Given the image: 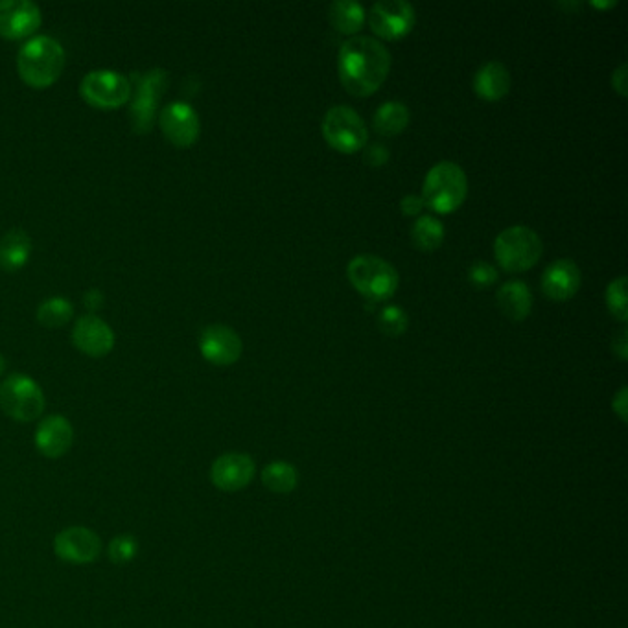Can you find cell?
<instances>
[{
	"instance_id": "5bb4252c",
	"label": "cell",
	"mask_w": 628,
	"mask_h": 628,
	"mask_svg": "<svg viewBox=\"0 0 628 628\" xmlns=\"http://www.w3.org/2000/svg\"><path fill=\"white\" fill-rule=\"evenodd\" d=\"M43 24L41 8L32 0H0V37L30 39Z\"/></svg>"
},
{
	"instance_id": "e575fe53",
	"label": "cell",
	"mask_w": 628,
	"mask_h": 628,
	"mask_svg": "<svg viewBox=\"0 0 628 628\" xmlns=\"http://www.w3.org/2000/svg\"><path fill=\"white\" fill-rule=\"evenodd\" d=\"M83 304H85V308H87V310L96 312V310L104 304V295H102V291L98 290V288L85 291V295H83Z\"/></svg>"
},
{
	"instance_id": "8fae6325",
	"label": "cell",
	"mask_w": 628,
	"mask_h": 628,
	"mask_svg": "<svg viewBox=\"0 0 628 628\" xmlns=\"http://www.w3.org/2000/svg\"><path fill=\"white\" fill-rule=\"evenodd\" d=\"M54 553L69 564H91L102 553V538L89 527L72 525L54 538Z\"/></svg>"
},
{
	"instance_id": "52a82bcc",
	"label": "cell",
	"mask_w": 628,
	"mask_h": 628,
	"mask_svg": "<svg viewBox=\"0 0 628 628\" xmlns=\"http://www.w3.org/2000/svg\"><path fill=\"white\" fill-rule=\"evenodd\" d=\"M47 406L41 385L28 374H12L0 384V409L17 422H34Z\"/></svg>"
},
{
	"instance_id": "2e32d148",
	"label": "cell",
	"mask_w": 628,
	"mask_h": 628,
	"mask_svg": "<svg viewBox=\"0 0 628 628\" xmlns=\"http://www.w3.org/2000/svg\"><path fill=\"white\" fill-rule=\"evenodd\" d=\"M255 472V461L249 455L229 452L210 466V481L221 492H238L253 481Z\"/></svg>"
},
{
	"instance_id": "7c38bea8",
	"label": "cell",
	"mask_w": 628,
	"mask_h": 628,
	"mask_svg": "<svg viewBox=\"0 0 628 628\" xmlns=\"http://www.w3.org/2000/svg\"><path fill=\"white\" fill-rule=\"evenodd\" d=\"M163 135L177 148L194 146L201 133L198 111L187 102H170L157 117Z\"/></svg>"
},
{
	"instance_id": "d6a6232c",
	"label": "cell",
	"mask_w": 628,
	"mask_h": 628,
	"mask_svg": "<svg viewBox=\"0 0 628 628\" xmlns=\"http://www.w3.org/2000/svg\"><path fill=\"white\" fill-rule=\"evenodd\" d=\"M612 352L616 354L621 361H627L628 358V332L627 328H621L612 339Z\"/></svg>"
},
{
	"instance_id": "603a6c76",
	"label": "cell",
	"mask_w": 628,
	"mask_h": 628,
	"mask_svg": "<svg viewBox=\"0 0 628 628\" xmlns=\"http://www.w3.org/2000/svg\"><path fill=\"white\" fill-rule=\"evenodd\" d=\"M411 113H409L408 105L393 100V102H385L380 105L374 113V129L385 135V137H393L400 135L404 129L408 128Z\"/></svg>"
},
{
	"instance_id": "8992f818",
	"label": "cell",
	"mask_w": 628,
	"mask_h": 628,
	"mask_svg": "<svg viewBox=\"0 0 628 628\" xmlns=\"http://www.w3.org/2000/svg\"><path fill=\"white\" fill-rule=\"evenodd\" d=\"M540 236L524 225L505 229L494 242V256L501 268L509 273H522L535 268L542 256Z\"/></svg>"
},
{
	"instance_id": "3957f363",
	"label": "cell",
	"mask_w": 628,
	"mask_h": 628,
	"mask_svg": "<svg viewBox=\"0 0 628 628\" xmlns=\"http://www.w3.org/2000/svg\"><path fill=\"white\" fill-rule=\"evenodd\" d=\"M131 98H129V122L137 135L152 131L159 117V102L168 87V72L150 69L131 72Z\"/></svg>"
},
{
	"instance_id": "e0dca14e",
	"label": "cell",
	"mask_w": 628,
	"mask_h": 628,
	"mask_svg": "<svg viewBox=\"0 0 628 628\" xmlns=\"http://www.w3.org/2000/svg\"><path fill=\"white\" fill-rule=\"evenodd\" d=\"M35 448L48 459H59L67 455L74 444V428L63 415H48L35 428Z\"/></svg>"
},
{
	"instance_id": "d4e9b609",
	"label": "cell",
	"mask_w": 628,
	"mask_h": 628,
	"mask_svg": "<svg viewBox=\"0 0 628 628\" xmlns=\"http://www.w3.org/2000/svg\"><path fill=\"white\" fill-rule=\"evenodd\" d=\"M297 470L286 461H273L262 470V483L275 494H290L297 487Z\"/></svg>"
},
{
	"instance_id": "277c9868",
	"label": "cell",
	"mask_w": 628,
	"mask_h": 628,
	"mask_svg": "<svg viewBox=\"0 0 628 628\" xmlns=\"http://www.w3.org/2000/svg\"><path fill=\"white\" fill-rule=\"evenodd\" d=\"M468 179L465 170L452 161H442L431 168L422 187L424 205L437 214H450L465 203Z\"/></svg>"
},
{
	"instance_id": "44dd1931",
	"label": "cell",
	"mask_w": 628,
	"mask_h": 628,
	"mask_svg": "<svg viewBox=\"0 0 628 628\" xmlns=\"http://www.w3.org/2000/svg\"><path fill=\"white\" fill-rule=\"evenodd\" d=\"M496 303L503 315L512 321H524L533 310V293L522 280H509L501 284L496 293Z\"/></svg>"
},
{
	"instance_id": "4dcf8cb0",
	"label": "cell",
	"mask_w": 628,
	"mask_h": 628,
	"mask_svg": "<svg viewBox=\"0 0 628 628\" xmlns=\"http://www.w3.org/2000/svg\"><path fill=\"white\" fill-rule=\"evenodd\" d=\"M365 161L367 164H371L374 168L378 166H384L389 161V150L385 148L384 144H371L367 150H365Z\"/></svg>"
},
{
	"instance_id": "7402d4cb",
	"label": "cell",
	"mask_w": 628,
	"mask_h": 628,
	"mask_svg": "<svg viewBox=\"0 0 628 628\" xmlns=\"http://www.w3.org/2000/svg\"><path fill=\"white\" fill-rule=\"evenodd\" d=\"M365 15H367L365 8L354 0H338L332 2L328 8L330 24L345 35L358 34L365 23Z\"/></svg>"
},
{
	"instance_id": "484cf974",
	"label": "cell",
	"mask_w": 628,
	"mask_h": 628,
	"mask_svg": "<svg viewBox=\"0 0 628 628\" xmlns=\"http://www.w3.org/2000/svg\"><path fill=\"white\" fill-rule=\"evenodd\" d=\"M72 317H74V306L65 297H50L37 308V321L47 328L65 326Z\"/></svg>"
},
{
	"instance_id": "d590c367",
	"label": "cell",
	"mask_w": 628,
	"mask_h": 628,
	"mask_svg": "<svg viewBox=\"0 0 628 628\" xmlns=\"http://www.w3.org/2000/svg\"><path fill=\"white\" fill-rule=\"evenodd\" d=\"M612 408L617 413V417L627 422V387H621L619 393H617L614 402H612Z\"/></svg>"
},
{
	"instance_id": "8d00e7d4",
	"label": "cell",
	"mask_w": 628,
	"mask_h": 628,
	"mask_svg": "<svg viewBox=\"0 0 628 628\" xmlns=\"http://www.w3.org/2000/svg\"><path fill=\"white\" fill-rule=\"evenodd\" d=\"M617 2H594L592 6L595 8H612V6H616Z\"/></svg>"
},
{
	"instance_id": "9c48e42d",
	"label": "cell",
	"mask_w": 628,
	"mask_h": 628,
	"mask_svg": "<svg viewBox=\"0 0 628 628\" xmlns=\"http://www.w3.org/2000/svg\"><path fill=\"white\" fill-rule=\"evenodd\" d=\"M80 94L87 104L98 109H118L131 98V82L117 70H91L83 76Z\"/></svg>"
},
{
	"instance_id": "f1b7e54d",
	"label": "cell",
	"mask_w": 628,
	"mask_h": 628,
	"mask_svg": "<svg viewBox=\"0 0 628 628\" xmlns=\"http://www.w3.org/2000/svg\"><path fill=\"white\" fill-rule=\"evenodd\" d=\"M140 544L139 540L133 535H118L109 542L107 546V557L117 564V566H124L129 564L131 560L137 559L139 555Z\"/></svg>"
},
{
	"instance_id": "83f0119b",
	"label": "cell",
	"mask_w": 628,
	"mask_h": 628,
	"mask_svg": "<svg viewBox=\"0 0 628 628\" xmlns=\"http://www.w3.org/2000/svg\"><path fill=\"white\" fill-rule=\"evenodd\" d=\"M606 306L617 321L625 323L628 319L627 308V277L621 275L612 280L606 288Z\"/></svg>"
},
{
	"instance_id": "6da1fadb",
	"label": "cell",
	"mask_w": 628,
	"mask_h": 628,
	"mask_svg": "<svg viewBox=\"0 0 628 628\" xmlns=\"http://www.w3.org/2000/svg\"><path fill=\"white\" fill-rule=\"evenodd\" d=\"M339 80L352 96L365 98L376 93L391 70V54L369 35L350 37L339 48Z\"/></svg>"
},
{
	"instance_id": "ac0fdd59",
	"label": "cell",
	"mask_w": 628,
	"mask_h": 628,
	"mask_svg": "<svg viewBox=\"0 0 628 628\" xmlns=\"http://www.w3.org/2000/svg\"><path fill=\"white\" fill-rule=\"evenodd\" d=\"M581 280L579 266L570 258H560L544 271L542 291L551 301H568L581 288Z\"/></svg>"
},
{
	"instance_id": "4fadbf2b",
	"label": "cell",
	"mask_w": 628,
	"mask_h": 628,
	"mask_svg": "<svg viewBox=\"0 0 628 628\" xmlns=\"http://www.w3.org/2000/svg\"><path fill=\"white\" fill-rule=\"evenodd\" d=\"M198 343L201 356L218 367L233 365L242 358L244 352L242 338L227 325L205 326L199 334Z\"/></svg>"
},
{
	"instance_id": "1f68e13d",
	"label": "cell",
	"mask_w": 628,
	"mask_h": 628,
	"mask_svg": "<svg viewBox=\"0 0 628 628\" xmlns=\"http://www.w3.org/2000/svg\"><path fill=\"white\" fill-rule=\"evenodd\" d=\"M424 207H426L424 199L420 198V196H413V194L404 196L402 201H400V210H402L404 216H420V212H422Z\"/></svg>"
},
{
	"instance_id": "9a60e30c",
	"label": "cell",
	"mask_w": 628,
	"mask_h": 628,
	"mask_svg": "<svg viewBox=\"0 0 628 628\" xmlns=\"http://www.w3.org/2000/svg\"><path fill=\"white\" fill-rule=\"evenodd\" d=\"M115 332L102 317L85 314L78 317L72 328L74 347L91 358H104L115 349Z\"/></svg>"
},
{
	"instance_id": "ba28073f",
	"label": "cell",
	"mask_w": 628,
	"mask_h": 628,
	"mask_svg": "<svg viewBox=\"0 0 628 628\" xmlns=\"http://www.w3.org/2000/svg\"><path fill=\"white\" fill-rule=\"evenodd\" d=\"M323 137L341 153H358L367 146L369 133L363 118L347 105H336L323 118Z\"/></svg>"
},
{
	"instance_id": "30bf717a",
	"label": "cell",
	"mask_w": 628,
	"mask_h": 628,
	"mask_svg": "<svg viewBox=\"0 0 628 628\" xmlns=\"http://www.w3.org/2000/svg\"><path fill=\"white\" fill-rule=\"evenodd\" d=\"M415 8L404 0L376 2L369 12V26L385 41H398L411 34L415 26Z\"/></svg>"
},
{
	"instance_id": "d6986e66",
	"label": "cell",
	"mask_w": 628,
	"mask_h": 628,
	"mask_svg": "<svg viewBox=\"0 0 628 628\" xmlns=\"http://www.w3.org/2000/svg\"><path fill=\"white\" fill-rule=\"evenodd\" d=\"M474 91L487 102H498L511 91V74L500 61H489L477 70Z\"/></svg>"
},
{
	"instance_id": "cb8c5ba5",
	"label": "cell",
	"mask_w": 628,
	"mask_h": 628,
	"mask_svg": "<svg viewBox=\"0 0 628 628\" xmlns=\"http://www.w3.org/2000/svg\"><path fill=\"white\" fill-rule=\"evenodd\" d=\"M411 240L420 251L433 253L444 242V225L433 216H420L419 220L413 223Z\"/></svg>"
},
{
	"instance_id": "7a4b0ae2",
	"label": "cell",
	"mask_w": 628,
	"mask_h": 628,
	"mask_svg": "<svg viewBox=\"0 0 628 628\" xmlns=\"http://www.w3.org/2000/svg\"><path fill=\"white\" fill-rule=\"evenodd\" d=\"M65 48L52 35H34L26 39L17 54V70L26 85L47 89L58 82L65 69Z\"/></svg>"
},
{
	"instance_id": "5b68a950",
	"label": "cell",
	"mask_w": 628,
	"mask_h": 628,
	"mask_svg": "<svg viewBox=\"0 0 628 628\" xmlns=\"http://www.w3.org/2000/svg\"><path fill=\"white\" fill-rule=\"evenodd\" d=\"M350 284L360 291L363 297L376 303L387 301L395 295L400 277L387 260L374 255H360L350 260L347 268Z\"/></svg>"
},
{
	"instance_id": "836d02e7",
	"label": "cell",
	"mask_w": 628,
	"mask_h": 628,
	"mask_svg": "<svg viewBox=\"0 0 628 628\" xmlns=\"http://www.w3.org/2000/svg\"><path fill=\"white\" fill-rule=\"evenodd\" d=\"M627 82V63H623V65H619V67L614 70V74H612V87H614V91H616L617 94L627 96Z\"/></svg>"
},
{
	"instance_id": "f546056e",
	"label": "cell",
	"mask_w": 628,
	"mask_h": 628,
	"mask_svg": "<svg viewBox=\"0 0 628 628\" xmlns=\"http://www.w3.org/2000/svg\"><path fill=\"white\" fill-rule=\"evenodd\" d=\"M468 280L472 286H476L479 290H485V288H490L492 284H496L498 271L489 262L477 260L468 268Z\"/></svg>"
},
{
	"instance_id": "4316f807",
	"label": "cell",
	"mask_w": 628,
	"mask_h": 628,
	"mask_svg": "<svg viewBox=\"0 0 628 628\" xmlns=\"http://www.w3.org/2000/svg\"><path fill=\"white\" fill-rule=\"evenodd\" d=\"M409 326V317L402 306L391 304L385 306L378 314V328L384 332L389 338H398L402 336Z\"/></svg>"
},
{
	"instance_id": "74e56055",
	"label": "cell",
	"mask_w": 628,
	"mask_h": 628,
	"mask_svg": "<svg viewBox=\"0 0 628 628\" xmlns=\"http://www.w3.org/2000/svg\"><path fill=\"white\" fill-rule=\"evenodd\" d=\"M4 367H6V361L2 358V354H0V374L4 371Z\"/></svg>"
},
{
	"instance_id": "ffe728a7",
	"label": "cell",
	"mask_w": 628,
	"mask_h": 628,
	"mask_svg": "<svg viewBox=\"0 0 628 628\" xmlns=\"http://www.w3.org/2000/svg\"><path fill=\"white\" fill-rule=\"evenodd\" d=\"M34 244L30 234L21 227H13L0 238V268L6 271L23 269L32 258Z\"/></svg>"
}]
</instances>
